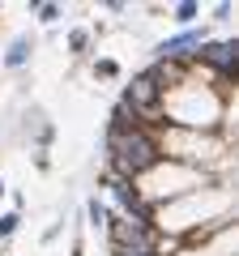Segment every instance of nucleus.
I'll list each match as a JSON object with an SVG mask.
<instances>
[{
  "mask_svg": "<svg viewBox=\"0 0 239 256\" xmlns=\"http://www.w3.org/2000/svg\"><path fill=\"white\" fill-rule=\"evenodd\" d=\"M154 141L150 137H141V132H128V137H120L116 141V162H120V171H128V175H137V171H146L150 162H154Z\"/></svg>",
  "mask_w": 239,
  "mask_h": 256,
  "instance_id": "1",
  "label": "nucleus"
},
{
  "mask_svg": "<svg viewBox=\"0 0 239 256\" xmlns=\"http://www.w3.org/2000/svg\"><path fill=\"white\" fill-rule=\"evenodd\" d=\"M188 52H201V34H196V30H188V34H180V38H166V43L158 47L162 60H175V56H188Z\"/></svg>",
  "mask_w": 239,
  "mask_h": 256,
  "instance_id": "2",
  "label": "nucleus"
},
{
  "mask_svg": "<svg viewBox=\"0 0 239 256\" xmlns=\"http://www.w3.org/2000/svg\"><path fill=\"white\" fill-rule=\"evenodd\" d=\"M116 239L124 248H132V252H150L146 248V230H141L137 222H116Z\"/></svg>",
  "mask_w": 239,
  "mask_h": 256,
  "instance_id": "3",
  "label": "nucleus"
},
{
  "mask_svg": "<svg viewBox=\"0 0 239 256\" xmlns=\"http://www.w3.org/2000/svg\"><path fill=\"white\" fill-rule=\"evenodd\" d=\"M205 60L218 64V68H235V43H210L205 47Z\"/></svg>",
  "mask_w": 239,
  "mask_h": 256,
  "instance_id": "4",
  "label": "nucleus"
},
{
  "mask_svg": "<svg viewBox=\"0 0 239 256\" xmlns=\"http://www.w3.org/2000/svg\"><path fill=\"white\" fill-rule=\"evenodd\" d=\"M154 77H137V82H132V90H128V102L132 107H150V102H154Z\"/></svg>",
  "mask_w": 239,
  "mask_h": 256,
  "instance_id": "5",
  "label": "nucleus"
},
{
  "mask_svg": "<svg viewBox=\"0 0 239 256\" xmlns=\"http://www.w3.org/2000/svg\"><path fill=\"white\" fill-rule=\"evenodd\" d=\"M26 52H30V47H26V38H18V43H13V52L4 56V60H9V64H22V60H26Z\"/></svg>",
  "mask_w": 239,
  "mask_h": 256,
  "instance_id": "6",
  "label": "nucleus"
},
{
  "mask_svg": "<svg viewBox=\"0 0 239 256\" xmlns=\"http://www.w3.org/2000/svg\"><path fill=\"white\" fill-rule=\"evenodd\" d=\"M111 188H116V196H120L124 205H137V192H132L128 184H111Z\"/></svg>",
  "mask_w": 239,
  "mask_h": 256,
  "instance_id": "7",
  "label": "nucleus"
},
{
  "mask_svg": "<svg viewBox=\"0 0 239 256\" xmlns=\"http://www.w3.org/2000/svg\"><path fill=\"white\" fill-rule=\"evenodd\" d=\"M175 18H180V22H192V18H196V4H180V9H175Z\"/></svg>",
  "mask_w": 239,
  "mask_h": 256,
  "instance_id": "8",
  "label": "nucleus"
},
{
  "mask_svg": "<svg viewBox=\"0 0 239 256\" xmlns=\"http://www.w3.org/2000/svg\"><path fill=\"white\" fill-rule=\"evenodd\" d=\"M13 226H18V218H13V214H9V218H0V235H9Z\"/></svg>",
  "mask_w": 239,
  "mask_h": 256,
  "instance_id": "9",
  "label": "nucleus"
},
{
  "mask_svg": "<svg viewBox=\"0 0 239 256\" xmlns=\"http://www.w3.org/2000/svg\"><path fill=\"white\" fill-rule=\"evenodd\" d=\"M124 256H150V252H124Z\"/></svg>",
  "mask_w": 239,
  "mask_h": 256,
  "instance_id": "10",
  "label": "nucleus"
},
{
  "mask_svg": "<svg viewBox=\"0 0 239 256\" xmlns=\"http://www.w3.org/2000/svg\"><path fill=\"white\" fill-rule=\"evenodd\" d=\"M0 192H4V188H0Z\"/></svg>",
  "mask_w": 239,
  "mask_h": 256,
  "instance_id": "11",
  "label": "nucleus"
}]
</instances>
